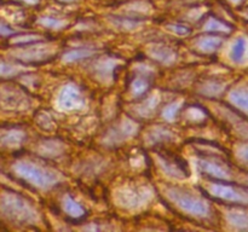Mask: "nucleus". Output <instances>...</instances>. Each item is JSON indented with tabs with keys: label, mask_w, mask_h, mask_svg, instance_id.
Listing matches in <instances>:
<instances>
[{
	"label": "nucleus",
	"mask_w": 248,
	"mask_h": 232,
	"mask_svg": "<svg viewBox=\"0 0 248 232\" xmlns=\"http://www.w3.org/2000/svg\"><path fill=\"white\" fill-rule=\"evenodd\" d=\"M246 48V41L242 40V39L237 40V43L234 45V50H232V57H234V59H241L245 56Z\"/></svg>",
	"instance_id": "f257e3e1"
},
{
	"label": "nucleus",
	"mask_w": 248,
	"mask_h": 232,
	"mask_svg": "<svg viewBox=\"0 0 248 232\" xmlns=\"http://www.w3.org/2000/svg\"><path fill=\"white\" fill-rule=\"evenodd\" d=\"M234 102H236V104H239L240 108L248 111V91L235 94Z\"/></svg>",
	"instance_id": "f03ea898"
},
{
	"label": "nucleus",
	"mask_w": 248,
	"mask_h": 232,
	"mask_svg": "<svg viewBox=\"0 0 248 232\" xmlns=\"http://www.w3.org/2000/svg\"><path fill=\"white\" fill-rule=\"evenodd\" d=\"M7 33H10L9 29H7L4 24L0 23V34H7Z\"/></svg>",
	"instance_id": "7ed1b4c3"
},
{
	"label": "nucleus",
	"mask_w": 248,
	"mask_h": 232,
	"mask_svg": "<svg viewBox=\"0 0 248 232\" xmlns=\"http://www.w3.org/2000/svg\"><path fill=\"white\" fill-rule=\"evenodd\" d=\"M27 1H35V0H27Z\"/></svg>",
	"instance_id": "20e7f679"
},
{
	"label": "nucleus",
	"mask_w": 248,
	"mask_h": 232,
	"mask_svg": "<svg viewBox=\"0 0 248 232\" xmlns=\"http://www.w3.org/2000/svg\"><path fill=\"white\" fill-rule=\"evenodd\" d=\"M234 1H239V0H234Z\"/></svg>",
	"instance_id": "39448f33"
},
{
	"label": "nucleus",
	"mask_w": 248,
	"mask_h": 232,
	"mask_svg": "<svg viewBox=\"0 0 248 232\" xmlns=\"http://www.w3.org/2000/svg\"><path fill=\"white\" fill-rule=\"evenodd\" d=\"M67 1H68V0H67Z\"/></svg>",
	"instance_id": "423d86ee"
}]
</instances>
